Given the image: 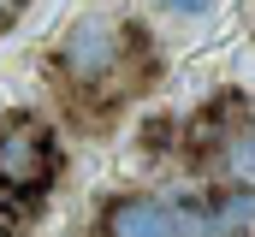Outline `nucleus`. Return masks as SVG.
<instances>
[{"label": "nucleus", "mask_w": 255, "mask_h": 237, "mask_svg": "<svg viewBox=\"0 0 255 237\" xmlns=\"http://www.w3.org/2000/svg\"><path fill=\"white\" fill-rule=\"evenodd\" d=\"M125 42H136L125 24H113V18L89 12V18H77V24L65 30V42H60V65L77 77V83H101L107 71H119Z\"/></svg>", "instance_id": "obj_2"}, {"label": "nucleus", "mask_w": 255, "mask_h": 237, "mask_svg": "<svg viewBox=\"0 0 255 237\" xmlns=\"http://www.w3.org/2000/svg\"><path fill=\"white\" fill-rule=\"evenodd\" d=\"M60 178V142L42 118H12L0 130V190L6 196H42Z\"/></svg>", "instance_id": "obj_1"}, {"label": "nucleus", "mask_w": 255, "mask_h": 237, "mask_svg": "<svg viewBox=\"0 0 255 237\" xmlns=\"http://www.w3.org/2000/svg\"><path fill=\"white\" fill-rule=\"evenodd\" d=\"M101 237H190L184 214L154 196H113L101 208Z\"/></svg>", "instance_id": "obj_3"}, {"label": "nucleus", "mask_w": 255, "mask_h": 237, "mask_svg": "<svg viewBox=\"0 0 255 237\" xmlns=\"http://www.w3.org/2000/svg\"><path fill=\"white\" fill-rule=\"evenodd\" d=\"M250 220H255V190H214V202H208L214 237H220V232H238V226H250Z\"/></svg>", "instance_id": "obj_4"}, {"label": "nucleus", "mask_w": 255, "mask_h": 237, "mask_svg": "<svg viewBox=\"0 0 255 237\" xmlns=\"http://www.w3.org/2000/svg\"><path fill=\"white\" fill-rule=\"evenodd\" d=\"M0 12H6V6H0Z\"/></svg>", "instance_id": "obj_7"}, {"label": "nucleus", "mask_w": 255, "mask_h": 237, "mask_svg": "<svg viewBox=\"0 0 255 237\" xmlns=\"http://www.w3.org/2000/svg\"><path fill=\"white\" fill-rule=\"evenodd\" d=\"M232 160H238V172H250V178H255V130L238 142V154H232Z\"/></svg>", "instance_id": "obj_5"}, {"label": "nucleus", "mask_w": 255, "mask_h": 237, "mask_svg": "<svg viewBox=\"0 0 255 237\" xmlns=\"http://www.w3.org/2000/svg\"><path fill=\"white\" fill-rule=\"evenodd\" d=\"M160 6H166V12H184V18H196V12H208L214 0H160Z\"/></svg>", "instance_id": "obj_6"}]
</instances>
